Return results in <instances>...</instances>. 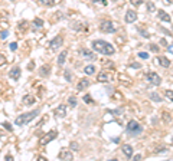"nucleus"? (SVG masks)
Instances as JSON below:
<instances>
[{"label":"nucleus","mask_w":173,"mask_h":161,"mask_svg":"<svg viewBox=\"0 0 173 161\" xmlns=\"http://www.w3.org/2000/svg\"><path fill=\"white\" fill-rule=\"evenodd\" d=\"M93 51L97 52V53H101V55H107V56H111L114 55V46L110 43V42H107V40H102V39H97V40H94L93 43Z\"/></svg>","instance_id":"f257e3e1"},{"label":"nucleus","mask_w":173,"mask_h":161,"mask_svg":"<svg viewBox=\"0 0 173 161\" xmlns=\"http://www.w3.org/2000/svg\"><path fill=\"white\" fill-rule=\"evenodd\" d=\"M39 110H33L30 111V112H25V114H20L19 116H16V119H14V124L16 125H26L29 124L30 121H33L36 116L39 115Z\"/></svg>","instance_id":"f03ea898"},{"label":"nucleus","mask_w":173,"mask_h":161,"mask_svg":"<svg viewBox=\"0 0 173 161\" xmlns=\"http://www.w3.org/2000/svg\"><path fill=\"white\" fill-rule=\"evenodd\" d=\"M143 132V127L140 125L137 121H134V119H131V121H128V124H127V134H130V135H139V134H141Z\"/></svg>","instance_id":"7ed1b4c3"},{"label":"nucleus","mask_w":173,"mask_h":161,"mask_svg":"<svg viewBox=\"0 0 173 161\" xmlns=\"http://www.w3.org/2000/svg\"><path fill=\"white\" fill-rule=\"evenodd\" d=\"M100 30L102 33H114L115 32V26L111 20H102L100 23Z\"/></svg>","instance_id":"20e7f679"},{"label":"nucleus","mask_w":173,"mask_h":161,"mask_svg":"<svg viewBox=\"0 0 173 161\" xmlns=\"http://www.w3.org/2000/svg\"><path fill=\"white\" fill-rule=\"evenodd\" d=\"M62 45H64V38L59 35V36L53 38L52 40L49 42V49H51V51H58Z\"/></svg>","instance_id":"39448f33"},{"label":"nucleus","mask_w":173,"mask_h":161,"mask_svg":"<svg viewBox=\"0 0 173 161\" xmlns=\"http://www.w3.org/2000/svg\"><path fill=\"white\" fill-rule=\"evenodd\" d=\"M56 137H58V131H56V129H53V131H49L48 134H45V137H43V138H40V145H46L48 142L53 141Z\"/></svg>","instance_id":"423d86ee"},{"label":"nucleus","mask_w":173,"mask_h":161,"mask_svg":"<svg viewBox=\"0 0 173 161\" xmlns=\"http://www.w3.org/2000/svg\"><path fill=\"white\" fill-rule=\"evenodd\" d=\"M146 79H149V82L150 84L156 85V86H159L160 84H162V79H160V76L156 73V72H147L146 73Z\"/></svg>","instance_id":"0eeeda50"},{"label":"nucleus","mask_w":173,"mask_h":161,"mask_svg":"<svg viewBox=\"0 0 173 161\" xmlns=\"http://www.w3.org/2000/svg\"><path fill=\"white\" fill-rule=\"evenodd\" d=\"M124 20H126V23H134V22L137 20V12L133 10V9L127 10L126 16H124Z\"/></svg>","instance_id":"6e6552de"},{"label":"nucleus","mask_w":173,"mask_h":161,"mask_svg":"<svg viewBox=\"0 0 173 161\" xmlns=\"http://www.w3.org/2000/svg\"><path fill=\"white\" fill-rule=\"evenodd\" d=\"M53 114L56 116H59V118H64V116L67 115V107H65L64 104H61V105H58V107L55 108Z\"/></svg>","instance_id":"1a4fd4ad"},{"label":"nucleus","mask_w":173,"mask_h":161,"mask_svg":"<svg viewBox=\"0 0 173 161\" xmlns=\"http://www.w3.org/2000/svg\"><path fill=\"white\" fill-rule=\"evenodd\" d=\"M20 75H22V71H20L19 66H14V68H12L10 69V72H9V76L12 78V79H14V81H17L20 78Z\"/></svg>","instance_id":"9d476101"},{"label":"nucleus","mask_w":173,"mask_h":161,"mask_svg":"<svg viewBox=\"0 0 173 161\" xmlns=\"http://www.w3.org/2000/svg\"><path fill=\"white\" fill-rule=\"evenodd\" d=\"M157 17H159L162 22H170V14L169 13H166L163 9H157Z\"/></svg>","instance_id":"9b49d317"},{"label":"nucleus","mask_w":173,"mask_h":161,"mask_svg":"<svg viewBox=\"0 0 173 161\" xmlns=\"http://www.w3.org/2000/svg\"><path fill=\"white\" fill-rule=\"evenodd\" d=\"M88 86H90V81H88L86 78H81L80 82L77 84V91H84V89H86Z\"/></svg>","instance_id":"f8f14e48"},{"label":"nucleus","mask_w":173,"mask_h":161,"mask_svg":"<svg viewBox=\"0 0 173 161\" xmlns=\"http://www.w3.org/2000/svg\"><path fill=\"white\" fill-rule=\"evenodd\" d=\"M81 55H82L85 59H88V60H95V59H97L95 53L91 52V51H88V49H81Z\"/></svg>","instance_id":"ddd939ff"},{"label":"nucleus","mask_w":173,"mask_h":161,"mask_svg":"<svg viewBox=\"0 0 173 161\" xmlns=\"http://www.w3.org/2000/svg\"><path fill=\"white\" fill-rule=\"evenodd\" d=\"M111 81V73L102 71L98 73V82H110Z\"/></svg>","instance_id":"4468645a"},{"label":"nucleus","mask_w":173,"mask_h":161,"mask_svg":"<svg viewBox=\"0 0 173 161\" xmlns=\"http://www.w3.org/2000/svg\"><path fill=\"white\" fill-rule=\"evenodd\" d=\"M121 150H123V153H124V155H126L127 158H131V157H133V147H131V145L124 144V145L121 147Z\"/></svg>","instance_id":"2eb2a0df"},{"label":"nucleus","mask_w":173,"mask_h":161,"mask_svg":"<svg viewBox=\"0 0 173 161\" xmlns=\"http://www.w3.org/2000/svg\"><path fill=\"white\" fill-rule=\"evenodd\" d=\"M157 62L160 63V66H162V68H169V66H170V60H169L166 56H163V55L157 56Z\"/></svg>","instance_id":"dca6fc26"},{"label":"nucleus","mask_w":173,"mask_h":161,"mask_svg":"<svg viewBox=\"0 0 173 161\" xmlns=\"http://www.w3.org/2000/svg\"><path fill=\"white\" fill-rule=\"evenodd\" d=\"M22 102H23V105H33L36 102V98L33 95H25L23 99H22Z\"/></svg>","instance_id":"f3484780"},{"label":"nucleus","mask_w":173,"mask_h":161,"mask_svg":"<svg viewBox=\"0 0 173 161\" xmlns=\"http://www.w3.org/2000/svg\"><path fill=\"white\" fill-rule=\"evenodd\" d=\"M59 158H61V160L71 161V160H74V155H72V153H69V151H61V153H59Z\"/></svg>","instance_id":"a211bd4d"},{"label":"nucleus","mask_w":173,"mask_h":161,"mask_svg":"<svg viewBox=\"0 0 173 161\" xmlns=\"http://www.w3.org/2000/svg\"><path fill=\"white\" fill-rule=\"evenodd\" d=\"M69 26H71V29H75V30H78V32H81V30H88V26H84V27H82L80 22H75V23L72 22Z\"/></svg>","instance_id":"6ab92c4d"},{"label":"nucleus","mask_w":173,"mask_h":161,"mask_svg":"<svg viewBox=\"0 0 173 161\" xmlns=\"http://www.w3.org/2000/svg\"><path fill=\"white\" fill-rule=\"evenodd\" d=\"M67 55H68L67 51H64L59 53V56H58V65H59V66H64L65 60H67Z\"/></svg>","instance_id":"aec40b11"},{"label":"nucleus","mask_w":173,"mask_h":161,"mask_svg":"<svg viewBox=\"0 0 173 161\" xmlns=\"http://www.w3.org/2000/svg\"><path fill=\"white\" fill-rule=\"evenodd\" d=\"M49 73H51V66H49V65H43V66L40 68L39 75L40 76H48Z\"/></svg>","instance_id":"412c9836"},{"label":"nucleus","mask_w":173,"mask_h":161,"mask_svg":"<svg viewBox=\"0 0 173 161\" xmlns=\"http://www.w3.org/2000/svg\"><path fill=\"white\" fill-rule=\"evenodd\" d=\"M36 3H39V5H42V6L51 7V6H55L56 0H36Z\"/></svg>","instance_id":"4be33fe9"},{"label":"nucleus","mask_w":173,"mask_h":161,"mask_svg":"<svg viewBox=\"0 0 173 161\" xmlns=\"http://www.w3.org/2000/svg\"><path fill=\"white\" fill-rule=\"evenodd\" d=\"M95 71H97V69H95V66H94V65H88V66L84 68V72H85L86 75H94Z\"/></svg>","instance_id":"5701e85b"},{"label":"nucleus","mask_w":173,"mask_h":161,"mask_svg":"<svg viewBox=\"0 0 173 161\" xmlns=\"http://www.w3.org/2000/svg\"><path fill=\"white\" fill-rule=\"evenodd\" d=\"M146 6H147V12L149 13H154L156 10H157V9H156V5H154L153 2H147Z\"/></svg>","instance_id":"b1692460"},{"label":"nucleus","mask_w":173,"mask_h":161,"mask_svg":"<svg viewBox=\"0 0 173 161\" xmlns=\"http://www.w3.org/2000/svg\"><path fill=\"white\" fill-rule=\"evenodd\" d=\"M68 104H69V107L75 108V107H77V104H78V101H77V98L74 97V95H71V97L68 98Z\"/></svg>","instance_id":"393cba45"},{"label":"nucleus","mask_w":173,"mask_h":161,"mask_svg":"<svg viewBox=\"0 0 173 161\" xmlns=\"http://www.w3.org/2000/svg\"><path fill=\"white\" fill-rule=\"evenodd\" d=\"M150 99H152V101H156V102H162V97H160L159 94H156V92H152V94H150Z\"/></svg>","instance_id":"a878e982"},{"label":"nucleus","mask_w":173,"mask_h":161,"mask_svg":"<svg viewBox=\"0 0 173 161\" xmlns=\"http://www.w3.org/2000/svg\"><path fill=\"white\" fill-rule=\"evenodd\" d=\"M42 26H43V20H42V19L38 17V19L33 20V27H35V29H39V27H42Z\"/></svg>","instance_id":"bb28decb"},{"label":"nucleus","mask_w":173,"mask_h":161,"mask_svg":"<svg viewBox=\"0 0 173 161\" xmlns=\"http://www.w3.org/2000/svg\"><path fill=\"white\" fill-rule=\"evenodd\" d=\"M143 2H144V0H130V5L133 7H139L143 5Z\"/></svg>","instance_id":"cd10ccee"},{"label":"nucleus","mask_w":173,"mask_h":161,"mask_svg":"<svg viewBox=\"0 0 173 161\" xmlns=\"http://www.w3.org/2000/svg\"><path fill=\"white\" fill-rule=\"evenodd\" d=\"M165 97H166L167 99H170V101L173 102V91L172 89H166V91H165Z\"/></svg>","instance_id":"c85d7f7f"},{"label":"nucleus","mask_w":173,"mask_h":161,"mask_svg":"<svg viewBox=\"0 0 173 161\" xmlns=\"http://www.w3.org/2000/svg\"><path fill=\"white\" fill-rule=\"evenodd\" d=\"M149 48H150V51L152 52H154V53H159V46L157 45H154V43H150V45H149Z\"/></svg>","instance_id":"c756f323"},{"label":"nucleus","mask_w":173,"mask_h":161,"mask_svg":"<svg viewBox=\"0 0 173 161\" xmlns=\"http://www.w3.org/2000/svg\"><path fill=\"white\" fill-rule=\"evenodd\" d=\"M140 59H144V60H147L149 59V53L147 52H139V55H137Z\"/></svg>","instance_id":"7c9ffc66"},{"label":"nucleus","mask_w":173,"mask_h":161,"mask_svg":"<svg viewBox=\"0 0 173 161\" xmlns=\"http://www.w3.org/2000/svg\"><path fill=\"white\" fill-rule=\"evenodd\" d=\"M64 73H65V79H67L68 82H71V81H72V76H71V71H69V69H65V72H64Z\"/></svg>","instance_id":"2f4dec72"},{"label":"nucleus","mask_w":173,"mask_h":161,"mask_svg":"<svg viewBox=\"0 0 173 161\" xmlns=\"http://www.w3.org/2000/svg\"><path fill=\"white\" fill-rule=\"evenodd\" d=\"M27 26H29V23H27L26 20H22V22H20V25H19V27H20V30H25Z\"/></svg>","instance_id":"473e14b6"},{"label":"nucleus","mask_w":173,"mask_h":161,"mask_svg":"<svg viewBox=\"0 0 173 161\" xmlns=\"http://www.w3.org/2000/svg\"><path fill=\"white\" fill-rule=\"evenodd\" d=\"M84 101H85V104H94V99L90 95H84Z\"/></svg>","instance_id":"72a5a7b5"},{"label":"nucleus","mask_w":173,"mask_h":161,"mask_svg":"<svg viewBox=\"0 0 173 161\" xmlns=\"http://www.w3.org/2000/svg\"><path fill=\"white\" fill-rule=\"evenodd\" d=\"M7 36H9V32H7V30H2V32H0V38L2 39H6Z\"/></svg>","instance_id":"f704fd0d"},{"label":"nucleus","mask_w":173,"mask_h":161,"mask_svg":"<svg viewBox=\"0 0 173 161\" xmlns=\"http://www.w3.org/2000/svg\"><path fill=\"white\" fill-rule=\"evenodd\" d=\"M3 65H6V58L0 53V66H3Z\"/></svg>","instance_id":"c9c22d12"},{"label":"nucleus","mask_w":173,"mask_h":161,"mask_svg":"<svg viewBox=\"0 0 173 161\" xmlns=\"http://www.w3.org/2000/svg\"><path fill=\"white\" fill-rule=\"evenodd\" d=\"M108 112H110V114H113V115H120L123 111H121V110H114V111H108Z\"/></svg>","instance_id":"e433bc0d"},{"label":"nucleus","mask_w":173,"mask_h":161,"mask_svg":"<svg viewBox=\"0 0 173 161\" xmlns=\"http://www.w3.org/2000/svg\"><path fill=\"white\" fill-rule=\"evenodd\" d=\"M2 125H3L5 128H7V129H9V131H13V128H12V125H10V124H9V122H3V124H2Z\"/></svg>","instance_id":"4c0bfd02"},{"label":"nucleus","mask_w":173,"mask_h":161,"mask_svg":"<svg viewBox=\"0 0 173 161\" xmlns=\"http://www.w3.org/2000/svg\"><path fill=\"white\" fill-rule=\"evenodd\" d=\"M17 49V43L13 42V43H10V51H16Z\"/></svg>","instance_id":"58836bf2"},{"label":"nucleus","mask_w":173,"mask_h":161,"mask_svg":"<svg viewBox=\"0 0 173 161\" xmlns=\"http://www.w3.org/2000/svg\"><path fill=\"white\" fill-rule=\"evenodd\" d=\"M71 150H75V151H77V150H78V144H77V142H72V144H71Z\"/></svg>","instance_id":"ea45409f"},{"label":"nucleus","mask_w":173,"mask_h":161,"mask_svg":"<svg viewBox=\"0 0 173 161\" xmlns=\"http://www.w3.org/2000/svg\"><path fill=\"white\" fill-rule=\"evenodd\" d=\"M133 160H136V161H139V160H141V155H140V154H137V155H134V157H133Z\"/></svg>","instance_id":"a19ab883"},{"label":"nucleus","mask_w":173,"mask_h":161,"mask_svg":"<svg viewBox=\"0 0 173 161\" xmlns=\"http://www.w3.org/2000/svg\"><path fill=\"white\" fill-rule=\"evenodd\" d=\"M167 52L173 53V45H169V46H167Z\"/></svg>","instance_id":"79ce46f5"},{"label":"nucleus","mask_w":173,"mask_h":161,"mask_svg":"<svg viewBox=\"0 0 173 161\" xmlns=\"http://www.w3.org/2000/svg\"><path fill=\"white\" fill-rule=\"evenodd\" d=\"M163 3H166V5H173V0H163Z\"/></svg>","instance_id":"37998d69"},{"label":"nucleus","mask_w":173,"mask_h":161,"mask_svg":"<svg viewBox=\"0 0 173 161\" xmlns=\"http://www.w3.org/2000/svg\"><path fill=\"white\" fill-rule=\"evenodd\" d=\"M160 43H162L163 46H166V48H167V45H166V39H162V40H160Z\"/></svg>","instance_id":"c03bdc74"},{"label":"nucleus","mask_w":173,"mask_h":161,"mask_svg":"<svg viewBox=\"0 0 173 161\" xmlns=\"http://www.w3.org/2000/svg\"><path fill=\"white\" fill-rule=\"evenodd\" d=\"M141 36H144V38H149L150 35H149V33H147V32H141Z\"/></svg>","instance_id":"a18cd8bd"},{"label":"nucleus","mask_w":173,"mask_h":161,"mask_svg":"<svg viewBox=\"0 0 173 161\" xmlns=\"http://www.w3.org/2000/svg\"><path fill=\"white\" fill-rule=\"evenodd\" d=\"M133 66L136 68V69H139V68H140V63H133V65H131V68H133Z\"/></svg>","instance_id":"49530a36"},{"label":"nucleus","mask_w":173,"mask_h":161,"mask_svg":"<svg viewBox=\"0 0 173 161\" xmlns=\"http://www.w3.org/2000/svg\"><path fill=\"white\" fill-rule=\"evenodd\" d=\"M6 160H13V157H12L10 154H9V155H6Z\"/></svg>","instance_id":"de8ad7c7"},{"label":"nucleus","mask_w":173,"mask_h":161,"mask_svg":"<svg viewBox=\"0 0 173 161\" xmlns=\"http://www.w3.org/2000/svg\"><path fill=\"white\" fill-rule=\"evenodd\" d=\"M172 30H173V26H172Z\"/></svg>","instance_id":"09e8293b"},{"label":"nucleus","mask_w":173,"mask_h":161,"mask_svg":"<svg viewBox=\"0 0 173 161\" xmlns=\"http://www.w3.org/2000/svg\"><path fill=\"white\" fill-rule=\"evenodd\" d=\"M12 2H13V0H12Z\"/></svg>","instance_id":"8fccbe9b"}]
</instances>
